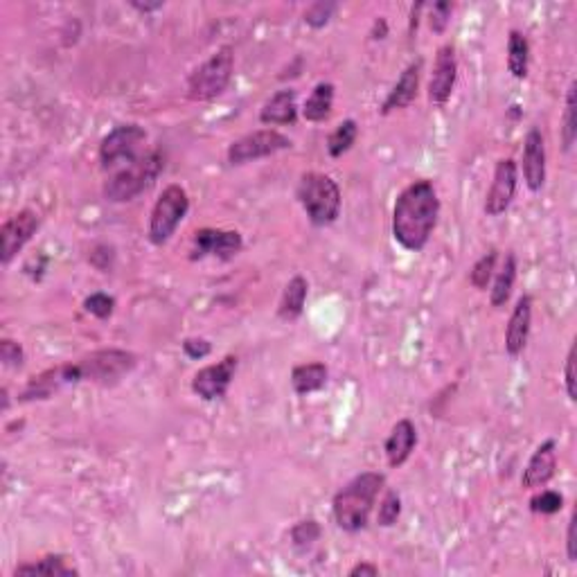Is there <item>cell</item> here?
Wrapping results in <instances>:
<instances>
[{
	"label": "cell",
	"mask_w": 577,
	"mask_h": 577,
	"mask_svg": "<svg viewBox=\"0 0 577 577\" xmlns=\"http://www.w3.org/2000/svg\"><path fill=\"white\" fill-rule=\"evenodd\" d=\"M291 147H294V142L278 129H260V131H251L231 142L226 156L231 165H246L269 159V156L280 154V151H287Z\"/></svg>",
	"instance_id": "obj_9"
},
{
	"label": "cell",
	"mask_w": 577,
	"mask_h": 577,
	"mask_svg": "<svg viewBox=\"0 0 577 577\" xmlns=\"http://www.w3.org/2000/svg\"><path fill=\"white\" fill-rule=\"evenodd\" d=\"M79 370H82L84 381H93V384L113 386L122 381L138 364V356L133 352L118 350V347H108V350L90 352L88 356L77 361Z\"/></svg>",
	"instance_id": "obj_8"
},
{
	"label": "cell",
	"mask_w": 577,
	"mask_h": 577,
	"mask_svg": "<svg viewBox=\"0 0 577 577\" xmlns=\"http://www.w3.org/2000/svg\"><path fill=\"white\" fill-rule=\"evenodd\" d=\"M147 140V131L140 124H120L99 142V165L107 171H116L120 167L133 163L142 154V145Z\"/></svg>",
	"instance_id": "obj_7"
},
{
	"label": "cell",
	"mask_w": 577,
	"mask_h": 577,
	"mask_svg": "<svg viewBox=\"0 0 577 577\" xmlns=\"http://www.w3.org/2000/svg\"><path fill=\"white\" fill-rule=\"evenodd\" d=\"M190 212V197L185 192V188L180 185H167L163 194L156 201L154 210H151L149 217V242L154 246H163L171 240V235L176 232V228L180 226L185 217Z\"/></svg>",
	"instance_id": "obj_6"
},
{
	"label": "cell",
	"mask_w": 577,
	"mask_h": 577,
	"mask_svg": "<svg viewBox=\"0 0 577 577\" xmlns=\"http://www.w3.org/2000/svg\"><path fill=\"white\" fill-rule=\"evenodd\" d=\"M14 575H26V577H35V575H46V577H70V575H79V571L75 569L73 564H68V557L64 555H46L36 562H27V564H21L14 569Z\"/></svg>",
	"instance_id": "obj_25"
},
{
	"label": "cell",
	"mask_w": 577,
	"mask_h": 577,
	"mask_svg": "<svg viewBox=\"0 0 577 577\" xmlns=\"http://www.w3.org/2000/svg\"><path fill=\"white\" fill-rule=\"evenodd\" d=\"M557 471V440L548 438L537 447L535 454L528 460L526 469L521 476V488L537 492V489L546 488Z\"/></svg>",
	"instance_id": "obj_16"
},
{
	"label": "cell",
	"mask_w": 577,
	"mask_h": 577,
	"mask_svg": "<svg viewBox=\"0 0 577 577\" xmlns=\"http://www.w3.org/2000/svg\"><path fill=\"white\" fill-rule=\"evenodd\" d=\"M298 120V95L295 90L283 88L271 95L260 108V122L271 127H284Z\"/></svg>",
	"instance_id": "obj_20"
},
{
	"label": "cell",
	"mask_w": 577,
	"mask_h": 577,
	"mask_svg": "<svg viewBox=\"0 0 577 577\" xmlns=\"http://www.w3.org/2000/svg\"><path fill=\"white\" fill-rule=\"evenodd\" d=\"M456 79H458L456 47L451 46V43H445V46L438 50L436 64H433L431 82H428V102H431L433 107H445V104L451 99V93H454Z\"/></svg>",
	"instance_id": "obj_14"
},
{
	"label": "cell",
	"mask_w": 577,
	"mask_h": 577,
	"mask_svg": "<svg viewBox=\"0 0 577 577\" xmlns=\"http://www.w3.org/2000/svg\"><path fill=\"white\" fill-rule=\"evenodd\" d=\"M84 309L90 316L99 318V321H107V318H111L113 312H116V298L104 294V291H95V294H90L88 298L84 300Z\"/></svg>",
	"instance_id": "obj_32"
},
{
	"label": "cell",
	"mask_w": 577,
	"mask_h": 577,
	"mask_svg": "<svg viewBox=\"0 0 577 577\" xmlns=\"http://www.w3.org/2000/svg\"><path fill=\"white\" fill-rule=\"evenodd\" d=\"M451 12H454V5L447 3V0L433 3L428 23H431V30L436 32V35H442V32L447 30V26H449V21H451Z\"/></svg>",
	"instance_id": "obj_36"
},
{
	"label": "cell",
	"mask_w": 577,
	"mask_h": 577,
	"mask_svg": "<svg viewBox=\"0 0 577 577\" xmlns=\"http://www.w3.org/2000/svg\"><path fill=\"white\" fill-rule=\"evenodd\" d=\"M419 77H422V59L413 61L404 68V73L399 75L397 84L390 88V93L386 95L384 104H381V116H390L393 111H399V108L411 107L417 98L419 90Z\"/></svg>",
	"instance_id": "obj_18"
},
{
	"label": "cell",
	"mask_w": 577,
	"mask_h": 577,
	"mask_svg": "<svg viewBox=\"0 0 577 577\" xmlns=\"http://www.w3.org/2000/svg\"><path fill=\"white\" fill-rule=\"evenodd\" d=\"M564 508V496L555 489H537V494L531 499V512L551 517Z\"/></svg>",
	"instance_id": "obj_31"
},
{
	"label": "cell",
	"mask_w": 577,
	"mask_h": 577,
	"mask_svg": "<svg viewBox=\"0 0 577 577\" xmlns=\"http://www.w3.org/2000/svg\"><path fill=\"white\" fill-rule=\"evenodd\" d=\"M323 535V528L316 519H304V521H298L294 528H291V543H294L298 551H307L314 543L318 541Z\"/></svg>",
	"instance_id": "obj_30"
},
{
	"label": "cell",
	"mask_w": 577,
	"mask_h": 577,
	"mask_svg": "<svg viewBox=\"0 0 577 577\" xmlns=\"http://www.w3.org/2000/svg\"><path fill=\"white\" fill-rule=\"evenodd\" d=\"M399 514H402V499L397 492H386L379 503V512H376V523L384 528H393L397 523Z\"/></svg>",
	"instance_id": "obj_34"
},
{
	"label": "cell",
	"mask_w": 577,
	"mask_h": 577,
	"mask_svg": "<svg viewBox=\"0 0 577 577\" xmlns=\"http://www.w3.org/2000/svg\"><path fill=\"white\" fill-rule=\"evenodd\" d=\"M327 366L321 361H312V364H300L291 370V388L295 390V395H312L318 393L327 386Z\"/></svg>",
	"instance_id": "obj_21"
},
{
	"label": "cell",
	"mask_w": 577,
	"mask_h": 577,
	"mask_svg": "<svg viewBox=\"0 0 577 577\" xmlns=\"http://www.w3.org/2000/svg\"><path fill=\"white\" fill-rule=\"evenodd\" d=\"M384 485V474H379V471H364V474L355 476L345 488L338 489L332 500V514L336 526L345 532L366 531Z\"/></svg>",
	"instance_id": "obj_2"
},
{
	"label": "cell",
	"mask_w": 577,
	"mask_h": 577,
	"mask_svg": "<svg viewBox=\"0 0 577 577\" xmlns=\"http://www.w3.org/2000/svg\"><path fill=\"white\" fill-rule=\"evenodd\" d=\"M244 248V240L237 231H222V228H201L192 237V251L190 260L197 262L203 257H217V260H232Z\"/></svg>",
	"instance_id": "obj_11"
},
{
	"label": "cell",
	"mask_w": 577,
	"mask_h": 577,
	"mask_svg": "<svg viewBox=\"0 0 577 577\" xmlns=\"http://www.w3.org/2000/svg\"><path fill=\"white\" fill-rule=\"evenodd\" d=\"M334 95H336V86L332 82H321L314 86L312 95L304 99L303 118L307 122H325L332 116L334 108Z\"/></svg>",
	"instance_id": "obj_24"
},
{
	"label": "cell",
	"mask_w": 577,
	"mask_h": 577,
	"mask_svg": "<svg viewBox=\"0 0 577 577\" xmlns=\"http://www.w3.org/2000/svg\"><path fill=\"white\" fill-rule=\"evenodd\" d=\"M183 352L188 359L201 361V359H206L210 352H212V345H210L208 338L192 336V338H185L183 341Z\"/></svg>",
	"instance_id": "obj_37"
},
{
	"label": "cell",
	"mask_w": 577,
	"mask_h": 577,
	"mask_svg": "<svg viewBox=\"0 0 577 577\" xmlns=\"http://www.w3.org/2000/svg\"><path fill=\"white\" fill-rule=\"evenodd\" d=\"M336 3H330V0H318V3L309 5L307 12H304V23L314 30H321L327 23L332 21L334 14H336Z\"/></svg>",
	"instance_id": "obj_33"
},
{
	"label": "cell",
	"mask_w": 577,
	"mask_h": 577,
	"mask_svg": "<svg viewBox=\"0 0 577 577\" xmlns=\"http://www.w3.org/2000/svg\"><path fill=\"white\" fill-rule=\"evenodd\" d=\"M532 330V298L528 294H523L521 298L514 304L512 314H510L508 330H505V352L508 356L517 359L523 355L528 345V338H531Z\"/></svg>",
	"instance_id": "obj_17"
},
{
	"label": "cell",
	"mask_w": 577,
	"mask_h": 577,
	"mask_svg": "<svg viewBox=\"0 0 577 577\" xmlns=\"http://www.w3.org/2000/svg\"><path fill=\"white\" fill-rule=\"evenodd\" d=\"M415 445H417V428H415V424L408 417L399 419V422L390 428L384 445L388 465L393 467V469H399V467L411 458Z\"/></svg>",
	"instance_id": "obj_19"
},
{
	"label": "cell",
	"mask_w": 577,
	"mask_h": 577,
	"mask_svg": "<svg viewBox=\"0 0 577 577\" xmlns=\"http://www.w3.org/2000/svg\"><path fill=\"white\" fill-rule=\"evenodd\" d=\"M347 575L350 577H376L379 575V566L370 564V562H359L356 566H352L350 571H347Z\"/></svg>",
	"instance_id": "obj_40"
},
{
	"label": "cell",
	"mask_w": 577,
	"mask_h": 577,
	"mask_svg": "<svg viewBox=\"0 0 577 577\" xmlns=\"http://www.w3.org/2000/svg\"><path fill=\"white\" fill-rule=\"evenodd\" d=\"M564 388H566V395H569L571 402H575V399H577V390H575V345H571L569 356H566Z\"/></svg>",
	"instance_id": "obj_38"
},
{
	"label": "cell",
	"mask_w": 577,
	"mask_h": 577,
	"mask_svg": "<svg viewBox=\"0 0 577 577\" xmlns=\"http://www.w3.org/2000/svg\"><path fill=\"white\" fill-rule=\"evenodd\" d=\"M519 185V167L512 159H500L496 163L492 185H489L488 194H485V214L488 217H500L503 212H508L510 206L514 201V194H517Z\"/></svg>",
	"instance_id": "obj_12"
},
{
	"label": "cell",
	"mask_w": 577,
	"mask_h": 577,
	"mask_svg": "<svg viewBox=\"0 0 577 577\" xmlns=\"http://www.w3.org/2000/svg\"><path fill=\"white\" fill-rule=\"evenodd\" d=\"M440 217L436 185L427 179L413 180L399 192L393 208V237L411 252L424 251Z\"/></svg>",
	"instance_id": "obj_1"
},
{
	"label": "cell",
	"mask_w": 577,
	"mask_h": 577,
	"mask_svg": "<svg viewBox=\"0 0 577 577\" xmlns=\"http://www.w3.org/2000/svg\"><path fill=\"white\" fill-rule=\"evenodd\" d=\"M496 262H499V251H496V248H489L485 255H480L479 260L474 262V266H471L469 271L471 287L479 291H485L489 287V283H492L496 273Z\"/></svg>",
	"instance_id": "obj_29"
},
{
	"label": "cell",
	"mask_w": 577,
	"mask_h": 577,
	"mask_svg": "<svg viewBox=\"0 0 577 577\" xmlns=\"http://www.w3.org/2000/svg\"><path fill=\"white\" fill-rule=\"evenodd\" d=\"M295 197H298L300 206L307 212L314 226H332L341 217V188L330 174H321V171L303 174L298 180V188H295Z\"/></svg>",
	"instance_id": "obj_4"
},
{
	"label": "cell",
	"mask_w": 577,
	"mask_h": 577,
	"mask_svg": "<svg viewBox=\"0 0 577 577\" xmlns=\"http://www.w3.org/2000/svg\"><path fill=\"white\" fill-rule=\"evenodd\" d=\"M307 295H309L307 280H304L303 275H294L283 291V298H280V304H278V316L287 323L298 321L304 312Z\"/></svg>",
	"instance_id": "obj_22"
},
{
	"label": "cell",
	"mask_w": 577,
	"mask_h": 577,
	"mask_svg": "<svg viewBox=\"0 0 577 577\" xmlns=\"http://www.w3.org/2000/svg\"><path fill=\"white\" fill-rule=\"evenodd\" d=\"M131 5L133 9H138V12H142V14H151V12H159V9H163L165 7V3H138V0H131Z\"/></svg>",
	"instance_id": "obj_41"
},
{
	"label": "cell",
	"mask_w": 577,
	"mask_h": 577,
	"mask_svg": "<svg viewBox=\"0 0 577 577\" xmlns=\"http://www.w3.org/2000/svg\"><path fill=\"white\" fill-rule=\"evenodd\" d=\"M237 372V356L228 355L217 364L206 366L194 375L192 390L194 395L203 399V402H214V399L226 397L228 388H231L232 379Z\"/></svg>",
	"instance_id": "obj_13"
},
{
	"label": "cell",
	"mask_w": 577,
	"mask_h": 577,
	"mask_svg": "<svg viewBox=\"0 0 577 577\" xmlns=\"http://www.w3.org/2000/svg\"><path fill=\"white\" fill-rule=\"evenodd\" d=\"M165 170V156L160 149L142 151L133 163L113 171L104 183V199L111 203H129L136 197L145 194L160 171Z\"/></svg>",
	"instance_id": "obj_3"
},
{
	"label": "cell",
	"mask_w": 577,
	"mask_h": 577,
	"mask_svg": "<svg viewBox=\"0 0 577 577\" xmlns=\"http://www.w3.org/2000/svg\"><path fill=\"white\" fill-rule=\"evenodd\" d=\"M575 526H577V514L573 512L569 519V528H566V557H569V562H577Z\"/></svg>",
	"instance_id": "obj_39"
},
{
	"label": "cell",
	"mask_w": 577,
	"mask_h": 577,
	"mask_svg": "<svg viewBox=\"0 0 577 577\" xmlns=\"http://www.w3.org/2000/svg\"><path fill=\"white\" fill-rule=\"evenodd\" d=\"M39 214L30 208L18 210L3 223V228H0V260L5 266L12 264L14 257L35 237V232L39 231Z\"/></svg>",
	"instance_id": "obj_10"
},
{
	"label": "cell",
	"mask_w": 577,
	"mask_h": 577,
	"mask_svg": "<svg viewBox=\"0 0 577 577\" xmlns=\"http://www.w3.org/2000/svg\"><path fill=\"white\" fill-rule=\"evenodd\" d=\"M577 82H571L569 90H566V104H564V116H562V145L564 151L569 154L573 149L577 140Z\"/></svg>",
	"instance_id": "obj_28"
},
{
	"label": "cell",
	"mask_w": 577,
	"mask_h": 577,
	"mask_svg": "<svg viewBox=\"0 0 577 577\" xmlns=\"http://www.w3.org/2000/svg\"><path fill=\"white\" fill-rule=\"evenodd\" d=\"M9 408V393L7 388H3V411H7Z\"/></svg>",
	"instance_id": "obj_42"
},
{
	"label": "cell",
	"mask_w": 577,
	"mask_h": 577,
	"mask_svg": "<svg viewBox=\"0 0 577 577\" xmlns=\"http://www.w3.org/2000/svg\"><path fill=\"white\" fill-rule=\"evenodd\" d=\"M521 171L528 190L541 192V188L546 185V140L537 127H532L523 140Z\"/></svg>",
	"instance_id": "obj_15"
},
{
	"label": "cell",
	"mask_w": 577,
	"mask_h": 577,
	"mask_svg": "<svg viewBox=\"0 0 577 577\" xmlns=\"http://www.w3.org/2000/svg\"><path fill=\"white\" fill-rule=\"evenodd\" d=\"M531 66V43L521 30H510L508 36V73L514 79L528 77Z\"/></svg>",
	"instance_id": "obj_26"
},
{
	"label": "cell",
	"mask_w": 577,
	"mask_h": 577,
	"mask_svg": "<svg viewBox=\"0 0 577 577\" xmlns=\"http://www.w3.org/2000/svg\"><path fill=\"white\" fill-rule=\"evenodd\" d=\"M514 283H517V255L512 251L505 252V260L500 264V269L494 273V284L489 291V303L494 309H500L508 304L510 295L514 291Z\"/></svg>",
	"instance_id": "obj_23"
},
{
	"label": "cell",
	"mask_w": 577,
	"mask_h": 577,
	"mask_svg": "<svg viewBox=\"0 0 577 577\" xmlns=\"http://www.w3.org/2000/svg\"><path fill=\"white\" fill-rule=\"evenodd\" d=\"M356 136H359V124H356V120H352V118L350 120H343L330 133V138H327V154L332 159H341L343 154H347L352 149V145L356 142Z\"/></svg>",
	"instance_id": "obj_27"
},
{
	"label": "cell",
	"mask_w": 577,
	"mask_h": 577,
	"mask_svg": "<svg viewBox=\"0 0 577 577\" xmlns=\"http://www.w3.org/2000/svg\"><path fill=\"white\" fill-rule=\"evenodd\" d=\"M235 70V50L222 46L210 59L203 61L188 79V98L192 102H212L228 88Z\"/></svg>",
	"instance_id": "obj_5"
},
{
	"label": "cell",
	"mask_w": 577,
	"mask_h": 577,
	"mask_svg": "<svg viewBox=\"0 0 577 577\" xmlns=\"http://www.w3.org/2000/svg\"><path fill=\"white\" fill-rule=\"evenodd\" d=\"M0 361H3L5 368H21L23 361H26L21 343H16L14 338H3L0 341Z\"/></svg>",
	"instance_id": "obj_35"
}]
</instances>
